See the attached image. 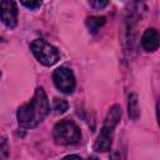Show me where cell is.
Segmentation results:
<instances>
[{
  "instance_id": "4fadbf2b",
  "label": "cell",
  "mask_w": 160,
  "mask_h": 160,
  "mask_svg": "<svg viewBox=\"0 0 160 160\" xmlns=\"http://www.w3.org/2000/svg\"><path fill=\"white\" fill-rule=\"evenodd\" d=\"M91 6H94V8H96V9H102V8H105L109 2L108 1H90L89 2Z\"/></svg>"
},
{
  "instance_id": "3957f363",
  "label": "cell",
  "mask_w": 160,
  "mask_h": 160,
  "mask_svg": "<svg viewBox=\"0 0 160 160\" xmlns=\"http://www.w3.org/2000/svg\"><path fill=\"white\" fill-rule=\"evenodd\" d=\"M52 138L55 142L60 145H72L80 141L81 132L79 126L74 121L65 119L55 124L52 129Z\"/></svg>"
},
{
  "instance_id": "9a60e30c",
  "label": "cell",
  "mask_w": 160,
  "mask_h": 160,
  "mask_svg": "<svg viewBox=\"0 0 160 160\" xmlns=\"http://www.w3.org/2000/svg\"><path fill=\"white\" fill-rule=\"evenodd\" d=\"M0 75H1V74H0Z\"/></svg>"
},
{
  "instance_id": "9c48e42d",
  "label": "cell",
  "mask_w": 160,
  "mask_h": 160,
  "mask_svg": "<svg viewBox=\"0 0 160 160\" xmlns=\"http://www.w3.org/2000/svg\"><path fill=\"white\" fill-rule=\"evenodd\" d=\"M128 108H129V116L132 120H136L139 118V104H138V96L135 94L129 95V102H128Z\"/></svg>"
},
{
  "instance_id": "7a4b0ae2",
  "label": "cell",
  "mask_w": 160,
  "mask_h": 160,
  "mask_svg": "<svg viewBox=\"0 0 160 160\" xmlns=\"http://www.w3.org/2000/svg\"><path fill=\"white\" fill-rule=\"evenodd\" d=\"M121 118V109L119 105H114L112 108H110L102 129L94 144V149L96 151H108L111 148V142H112V135H114V129L116 128L119 120Z\"/></svg>"
},
{
  "instance_id": "ba28073f",
  "label": "cell",
  "mask_w": 160,
  "mask_h": 160,
  "mask_svg": "<svg viewBox=\"0 0 160 160\" xmlns=\"http://www.w3.org/2000/svg\"><path fill=\"white\" fill-rule=\"evenodd\" d=\"M105 18L104 16H90L86 19V26L90 32H96L104 24H105Z\"/></svg>"
},
{
  "instance_id": "277c9868",
  "label": "cell",
  "mask_w": 160,
  "mask_h": 160,
  "mask_svg": "<svg viewBox=\"0 0 160 160\" xmlns=\"http://www.w3.org/2000/svg\"><path fill=\"white\" fill-rule=\"evenodd\" d=\"M30 49L34 56L36 58V60L45 66H51L56 64L58 60L60 59V54L58 49L44 39H35L31 42Z\"/></svg>"
},
{
  "instance_id": "7c38bea8",
  "label": "cell",
  "mask_w": 160,
  "mask_h": 160,
  "mask_svg": "<svg viewBox=\"0 0 160 160\" xmlns=\"http://www.w3.org/2000/svg\"><path fill=\"white\" fill-rule=\"evenodd\" d=\"M21 4L24 6H26L28 9H31V10H35V9L41 6V1H21Z\"/></svg>"
},
{
  "instance_id": "52a82bcc",
  "label": "cell",
  "mask_w": 160,
  "mask_h": 160,
  "mask_svg": "<svg viewBox=\"0 0 160 160\" xmlns=\"http://www.w3.org/2000/svg\"><path fill=\"white\" fill-rule=\"evenodd\" d=\"M141 45L146 51H155L159 48V32L156 29H148L142 38Z\"/></svg>"
},
{
  "instance_id": "5b68a950",
  "label": "cell",
  "mask_w": 160,
  "mask_h": 160,
  "mask_svg": "<svg viewBox=\"0 0 160 160\" xmlns=\"http://www.w3.org/2000/svg\"><path fill=\"white\" fill-rule=\"evenodd\" d=\"M52 80L55 86L65 94H71L75 89V76L74 72L66 68V66H60L58 68L54 74H52Z\"/></svg>"
},
{
  "instance_id": "8992f818",
  "label": "cell",
  "mask_w": 160,
  "mask_h": 160,
  "mask_svg": "<svg viewBox=\"0 0 160 160\" xmlns=\"http://www.w3.org/2000/svg\"><path fill=\"white\" fill-rule=\"evenodd\" d=\"M0 19L10 29L15 28L18 24V6L12 0L0 1Z\"/></svg>"
},
{
  "instance_id": "5bb4252c",
  "label": "cell",
  "mask_w": 160,
  "mask_h": 160,
  "mask_svg": "<svg viewBox=\"0 0 160 160\" xmlns=\"http://www.w3.org/2000/svg\"><path fill=\"white\" fill-rule=\"evenodd\" d=\"M61 160H82V159L79 155H68V156L62 158Z\"/></svg>"
},
{
  "instance_id": "6da1fadb",
  "label": "cell",
  "mask_w": 160,
  "mask_h": 160,
  "mask_svg": "<svg viewBox=\"0 0 160 160\" xmlns=\"http://www.w3.org/2000/svg\"><path fill=\"white\" fill-rule=\"evenodd\" d=\"M50 112V105L48 96L42 88H38L30 102L20 106L16 112L18 121L20 126L25 129L36 128L44 121V119Z\"/></svg>"
},
{
  "instance_id": "30bf717a",
  "label": "cell",
  "mask_w": 160,
  "mask_h": 160,
  "mask_svg": "<svg viewBox=\"0 0 160 160\" xmlns=\"http://www.w3.org/2000/svg\"><path fill=\"white\" fill-rule=\"evenodd\" d=\"M68 101L64 100V99H59V98H55L54 101H52V110L58 114H62L68 110Z\"/></svg>"
},
{
  "instance_id": "8fae6325",
  "label": "cell",
  "mask_w": 160,
  "mask_h": 160,
  "mask_svg": "<svg viewBox=\"0 0 160 160\" xmlns=\"http://www.w3.org/2000/svg\"><path fill=\"white\" fill-rule=\"evenodd\" d=\"M9 155V144L5 136L0 135V160H5Z\"/></svg>"
}]
</instances>
